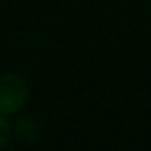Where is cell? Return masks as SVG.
I'll list each match as a JSON object with an SVG mask.
<instances>
[{"label":"cell","mask_w":151,"mask_h":151,"mask_svg":"<svg viewBox=\"0 0 151 151\" xmlns=\"http://www.w3.org/2000/svg\"><path fill=\"white\" fill-rule=\"evenodd\" d=\"M29 86L18 73L7 72L0 75V114H18L26 106Z\"/></svg>","instance_id":"cell-1"},{"label":"cell","mask_w":151,"mask_h":151,"mask_svg":"<svg viewBox=\"0 0 151 151\" xmlns=\"http://www.w3.org/2000/svg\"><path fill=\"white\" fill-rule=\"evenodd\" d=\"M13 128L17 137L28 145H33L39 137V124L31 114H20L15 120Z\"/></svg>","instance_id":"cell-2"},{"label":"cell","mask_w":151,"mask_h":151,"mask_svg":"<svg viewBox=\"0 0 151 151\" xmlns=\"http://www.w3.org/2000/svg\"><path fill=\"white\" fill-rule=\"evenodd\" d=\"M12 137H13V125L7 119V115L0 114V150H5L10 145Z\"/></svg>","instance_id":"cell-3"}]
</instances>
